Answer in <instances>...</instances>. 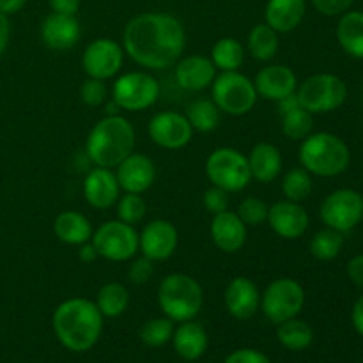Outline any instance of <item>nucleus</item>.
<instances>
[{"label": "nucleus", "instance_id": "1", "mask_svg": "<svg viewBox=\"0 0 363 363\" xmlns=\"http://www.w3.org/2000/svg\"><path fill=\"white\" fill-rule=\"evenodd\" d=\"M124 52L142 67L165 69L181 59L186 46L184 27L169 13H142L123 32Z\"/></svg>", "mask_w": 363, "mask_h": 363}, {"label": "nucleus", "instance_id": "2", "mask_svg": "<svg viewBox=\"0 0 363 363\" xmlns=\"http://www.w3.org/2000/svg\"><path fill=\"white\" fill-rule=\"evenodd\" d=\"M53 332L66 350L85 353L98 344L103 315L98 305L87 298H69L53 312Z\"/></svg>", "mask_w": 363, "mask_h": 363}, {"label": "nucleus", "instance_id": "3", "mask_svg": "<svg viewBox=\"0 0 363 363\" xmlns=\"http://www.w3.org/2000/svg\"><path fill=\"white\" fill-rule=\"evenodd\" d=\"M135 130L123 116H106L94 124L85 142V152L96 167L113 169L135 151Z\"/></svg>", "mask_w": 363, "mask_h": 363}, {"label": "nucleus", "instance_id": "4", "mask_svg": "<svg viewBox=\"0 0 363 363\" xmlns=\"http://www.w3.org/2000/svg\"><path fill=\"white\" fill-rule=\"evenodd\" d=\"M351 152L346 142L328 131L311 133L301 140L300 163L308 174L319 177H335L346 172Z\"/></svg>", "mask_w": 363, "mask_h": 363}, {"label": "nucleus", "instance_id": "5", "mask_svg": "<svg viewBox=\"0 0 363 363\" xmlns=\"http://www.w3.org/2000/svg\"><path fill=\"white\" fill-rule=\"evenodd\" d=\"M158 305L170 321H191L204 305V291L194 277L170 273L158 286Z\"/></svg>", "mask_w": 363, "mask_h": 363}, {"label": "nucleus", "instance_id": "6", "mask_svg": "<svg viewBox=\"0 0 363 363\" xmlns=\"http://www.w3.org/2000/svg\"><path fill=\"white\" fill-rule=\"evenodd\" d=\"M211 96L220 112L229 116H247L257 103L255 85L240 71H223L211 84Z\"/></svg>", "mask_w": 363, "mask_h": 363}, {"label": "nucleus", "instance_id": "7", "mask_svg": "<svg viewBox=\"0 0 363 363\" xmlns=\"http://www.w3.org/2000/svg\"><path fill=\"white\" fill-rule=\"evenodd\" d=\"M206 176L213 186L227 194L243 191L250 184L252 174L247 156L234 147H218L206 160Z\"/></svg>", "mask_w": 363, "mask_h": 363}, {"label": "nucleus", "instance_id": "8", "mask_svg": "<svg viewBox=\"0 0 363 363\" xmlns=\"http://www.w3.org/2000/svg\"><path fill=\"white\" fill-rule=\"evenodd\" d=\"M300 105L311 113H328L340 108L347 99V85L332 73H318L308 77L296 89Z\"/></svg>", "mask_w": 363, "mask_h": 363}, {"label": "nucleus", "instance_id": "9", "mask_svg": "<svg viewBox=\"0 0 363 363\" xmlns=\"http://www.w3.org/2000/svg\"><path fill=\"white\" fill-rule=\"evenodd\" d=\"M305 305V289L294 279H277L261 293V311L273 325L298 318Z\"/></svg>", "mask_w": 363, "mask_h": 363}, {"label": "nucleus", "instance_id": "10", "mask_svg": "<svg viewBox=\"0 0 363 363\" xmlns=\"http://www.w3.org/2000/svg\"><path fill=\"white\" fill-rule=\"evenodd\" d=\"M160 84L145 71H130L113 82L112 99L126 112H142L158 101Z\"/></svg>", "mask_w": 363, "mask_h": 363}, {"label": "nucleus", "instance_id": "11", "mask_svg": "<svg viewBox=\"0 0 363 363\" xmlns=\"http://www.w3.org/2000/svg\"><path fill=\"white\" fill-rule=\"evenodd\" d=\"M92 245L99 257L112 262L130 261L138 252V233L133 225L121 220H110L101 223L92 233Z\"/></svg>", "mask_w": 363, "mask_h": 363}, {"label": "nucleus", "instance_id": "12", "mask_svg": "<svg viewBox=\"0 0 363 363\" xmlns=\"http://www.w3.org/2000/svg\"><path fill=\"white\" fill-rule=\"evenodd\" d=\"M319 218L330 229L350 233L363 218V197L357 190L340 188L332 191L319 208Z\"/></svg>", "mask_w": 363, "mask_h": 363}, {"label": "nucleus", "instance_id": "13", "mask_svg": "<svg viewBox=\"0 0 363 363\" xmlns=\"http://www.w3.org/2000/svg\"><path fill=\"white\" fill-rule=\"evenodd\" d=\"M124 62V48L108 38L94 39L82 53V67L89 78L110 80L121 71Z\"/></svg>", "mask_w": 363, "mask_h": 363}, {"label": "nucleus", "instance_id": "14", "mask_svg": "<svg viewBox=\"0 0 363 363\" xmlns=\"http://www.w3.org/2000/svg\"><path fill=\"white\" fill-rule=\"evenodd\" d=\"M147 133L158 147L177 151L190 144L194 138V128L188 123L186 116L167 110V112L155 113L149 119Z\"/></svg>", "mask_w": 363, "mask_h": 363}, {"label": "nucleus", "instance_id": "15", "mask_svg": "<svg viewBox=\"0 0 363 363\" xmlns=\"http://www.w3.org/2000/svg\"><path fill=\"white\" fill-rule=\"evenodd\" d=\"M179 234L176 225L169 220H152L138 234V250L152 262L167 261L176 252Z\"/></svg>", "mask_w": 363, "mask_h": 363}, {"label": "nucleus", "instance_id": "16", "mask_svg": "<svg viewBox=\"0 0 363 363\" xmlns=\"http://www.w3.org/2000/svg\"><path fill=\"white\" fill-rule=\"evenodd\" d=\"M273 233L282 240H298L303 236L308 229V213L300 202H291V201H280L269 208L268 220Z\"/></svg>", "mask_w": 363, "mask_h": 363}, {"label": "nucleus", "instance_id": "17", "mask_svg": "<svg viewBox=\"0 0 363 363\" xmlns=\"http://www.w3.org/2000/svg\"><path fill=\"white\" fill-rule=\"evenodd\" d=\"M117 181L124 194H144L156 179V167L149 156L131 152L117 165Z\"/></svg>", "mask_w": 363, "mask_h": 363}, {"label": "nucleus", "instance_id": "18", "mask_svg": "<svg viewBox=\"0 0 363 363\" xmlns=\"http://www.w3.org/2000/svg\"><path fill=\"white\" fill-rule=\"evenodd\" d=\"M223 301L233 318L247 321L254 318L261 308V293L248 277H234L227 284Z\"/></svg>", "mask_w": 363, "mask_h": 363}, {"label": "nucleus", "instance_id": "19", "mask_svg": "<svg viewBox=\"0 0 363 363\" xmlns=\"http://www.w3.org/2000/svg\"><path fill=\"white\" fill-rule=\"evenodd\" d=\"M84 197L96 209H108L119 201L121 186L116 172L105 167H94L84 179Z\"/></svg>", "mask_w": 363, "mask_h": 363}, {"label": "nucleus", "instance_id": "20", "mask_svg": "<svg viewBox=\"0 0 363 363\" xmlns=\"http://www.w3.org/2000/svg\"><path fill=\"white\" fill-rule=\"evenodd\" d=\"M254 85L259 98L277 103L279 99L296 92L298 78L291 67L284 66V64H272L259 71Z\"/></svg>", "mask_w": 363, "mask_h": 363}, {"label": "nucleus", "instance_id": "21", "mask_svg": "<svg viewBox=\"0 0 363 363\" xmlns=\"http://www.w3.org/2000/svg\"><path fill=\"white\" fill-rule=\"evenodd\" d=\"M209 233L215 247L225 254H236L247 243V225L238 216V213L229 209L213 215Z\"/></svg>", "mask_w": 363, "mask_h": 363}, {"label": "nucleus", "instance_id": "22", "mask_svg": "<svg viewBox=\"0 0 363 363\" xmlns=\"http://www.w3.org/2000/svg\"><path fill=\"white\" fill-rule=\"evenodd\" d=\"M174 77L177 85L184 91L199 92L211 87L213 80L216 77V67L211 59L206 55H188L177 60Z\"/></svg>", "mask_w": 363, "mask_h": 363}, {"label": "nucleus", "instance_id": "23", "mask_svg": "<svg viewBox=\"0 0 363 363\" xmlns=\"http://www.w3.org/2000/svg\"><path fill=\"white\" fill-rule=\"evenodd\" d=\"M82 27L77 16L50 13L41 23V39L50 50H69L80 41Z\"/></svg>", "mask_w": 363, "mask_h": 363}, {"label": "nucleus", "instance_id": "24", "mask_svg": "<svg viewBox=\"0 0 363 363\" xmlns=\"http://www.w3.org/2000/svg\"><path fill=\"white\" fill-rule=\"evenodd\" d=\"M172 344L176 353L183 360L195 362L208 350L209 337L204 326L191 319V321H184L177 328H174Z\"/></svg>", "mask_w": 363, "mask_h": 363}, {"label": "nucleus", "instance_id": "25", "mask_svg": "<svg viewBox=\"0 0 363 363\" xmlns=\"http://www.w3.org/2000/svg\"><path fill=\"white\" fill-rule=\"evenodd\" d=\"M252 179L262 184L273 183L282 172V155L277 145L269 142H259L247 156Z\"/></svg>", "mask_w": 363, "mask_h": 363}, {"label": "nucleus", "instance_id": "26", "mask_svg": "<svg viewBox=\"0 0 363 363\" xmlns=\"http://www.w3.org/2000/svg\"><path fill=\"white\" fill-rule=\"evenodd\" d=\"M307 13L305 0H268L266 4V23L279 34L293 32L303 21Z\"/></svg>", "mask_w": 363, "mask_h": 363}, {"label": "nucleus", "instance_id": "27", "mask_svg": "<svg viewBox=\"0 0 363 363\" xmlns=\"http://www.w3.org/2000/svg\"><path fill=\"white\" fill-rule=\"evenodd\" d=\"M53 233H55L57 240L62 243L80 247V245L91 241L94 229L87 216L82 213L62 211L57 215L55 222H53Z\"/></svg>", "mask_w": 363, "mask_h": 363}, {"label": "nucleus", "instance_id": "28", "mask_svg": "<svg viewBox=\"0 0 363 363\" xmlns=\"http://www.w3.org/2000/svg\"><path fill=\"white\" fill-rule=\"evenodd\" d=\"M337 41L353 59H363V11H346L337 25Z\"/></svg>", "mask_w": 363, "mask_h": 363}, {"label": "nucleus", "instance_id": "29", "mask_svg": "<svg viewBox=\"0 0 363 363\" xmlns=\"http://www.w3.org/2000/svg\"><path fill=\"white\" fill-rule=\"evenodd\" d=\"M247 48L254 59L261 60V62H268L279 53V32L273 30L268 23L255 25L250 34H248Z\"/></svg>", "mask_w": 363, "mask_h": 363}, {"label": "nucleus", "instance_id": "30", "mask_svg": "<svg viewBox=\"0 0 363 363\" xmlns=\"http://www.w3.org/2000/svg\"><path fill=\"white\" fill-rule=\"evenodd\" d=\"M94 303L98 305L103 318H119L126 312L128 303H130V293L121 282H106L99 289Z\"/></svg>", "mask_w": 363, "mask_h": 363}, {"label": "nucleus", "instance_id": "31", "mask_svg": "<svg viewBox=\"0 0 363 363\" xmlns=\"http://www.w3.org/2000/svg\"><path fill=\"white\" fill-rule=\"evenodd\" d=\"M277 339L282 344L284 347L291 351H303L314 340V332H312L311 325L301 319L293 318L287 319V321L277 325Z\"/></svg>", "mask_w": 363, "mask_h": 363}, {"label": "nucleus", "instance_id": "32", "mask_svg": "<svg viewBox=\"0 0 363 363\" xmlns=\"http://www.w3.org/2000/svg\"><path fill=\"white\" fill-rule=\"evenodd\" d=\"M186 119L194 128V131L211 133L220 126L222 112L213 99H195L186 108Z\"/></svg>", "mask_w": 363, "mask_h": 363}, {"label": "nucleus", "instance_id": "33", "mask_svg": "<svg viewBox=\"0 0 363 363\" xmlns=\"http://www.w3.org/2000/svg\"><path fill=\"white\" fill-rule=\"evenodd\" d=\"M245 60V48L238 39L222 38L213 45L211 62L216 69L223 71H240Z\"/></svg>", "mask_w": 363, "mask_h": 363}, {"label": "nucleus", "instance_id": "34", "mask_svg": "<svg viewBox=\"0 0 363 363\" xmlns=\"http://www.w3.org/2000/svg\"><path fill=\"white\" fill-rule=\"evenodd\" d=\"M342 247L344 234L330 227L315 233L311 240V254L318 261H333L342 252Z\"/></svg>", "mask_w": 363, "mask_h": 363}, {"label": "nucleus", "instance_id": "35", "mask_svg": "<svg viewBox=\"0 0 363 363\" xmlns=\"http://www.w3.org/2000/svg\"><path fill=\"white\" fill-rule=\"evenodd\" d=\"M312 174H308L303 167L291 169L282 179V191L287 201L291 202H303L311 197L312 194Z\"/></svg>", "mask_w": 363, "mask_h": 363}, {"label": "nucleus", "instance_id": "36", "mask_svg": "<svg viewBox=\"0 0 363 363\" xmlns=\"http://www.w3.org/2000/svg\"><path fill=\"white\" fill-rule=\"evenodd\" d=\"M280 117H282L284 135L291 140H303L312 133L314 119H312V113L307 112L303 106H296V108L282 113Z\"/></svg>", "mask_w": 363, "mask_h": 363}, {"label": "nucleus", "instance_id": "37", "mask_svg": "<svg viewBox=\"0 0 363 363\" xmlns=\"http://www.w3.org/2000/svg\"><path fill=\"white\" fill-rule=\"evenodd\" d=\"M174 335V321L169 318H155L144 323L140 328V340L147 347H162Z\"/></svg>", "mask_w": 363, "mask_h": 363}, {"label": "nucleus", "instance_id": "38", "mask_svg": "<svg viewBox=\"0 0 363 363\" xmlns=\"http://www.w3.org/2000/svg\"><path fill=\"white\" fill-rule=\"evenodd\" d=\"M145 213H147V204L140 194H124L117 201V220L121 222L135 225L145 218Z\"/></svg>", "mask_w": 363, "mask_h": 363}, {"label": "nucleus", "instance_id": "39", "mask_svg": "<svg viewBox=\"0 0 363 363\" xmlns=\"http://www.w3.org/2000/svg\"><path fill=\"white\" fill-rule=\"evenodd\" d=\"M268 211L269 206L262 199L247 197L241 201L240 208H238V216L243 220L247 227H259L268 220Z\"/></svg>", "mask_w": 363, "mask_h": 363}, {"label": "nucleus", "instance_id": "40", "mask_svg": "<svg viewBox=\"0 0 363 363\" xmlns=\"http://www.w3.org/2000/svg\"><path fill=\"white\" fill-rule=\"evenodd\" d=\"M108 98V85L105 80L98 78H87L80 87V99L87 106H99Z\"/></svg>", "mask_w": 363, "mask_h": 363}, {"label": "nucleus", "instance_id": "41", "mask_svg": "<svg viewBox=\"0 0 363 363\" xmlns=\"http://www.w3.org/2000/svg\"><path fill=\"white\" fill-rule=\"evenodd\" d=\"M152 275H155V262L145 257V255L135 259L130 264V269H128V279L135 286H144L151 280Z\"/></svg>", "mask_w": 363, "mask_h": 363}, {"label": "nucleus", "instance_id": "42", "mask_svg": "<svg viewBox=\"0 0 363 363\" xmlns=\"http://www.w3.org/2000/svg\"><path fill=\"white\" fill-rule=\"evenodd\" d=\"M202 204H204L206 211L211 215H218V213L229 209V194L218 186H211L204 191L202 197Z\"/></svg>", "mask_w": 363, "mask_h": 363}, {"label": "nucleus", "instance_id": "43", "mask_svg": "<svg viewBox=\"0 0 363 363\" xmlns=\"http://www.w3.org/2000/svg\"><path fill=\"white\" fill-rule=\"evenodd\" d=\"M312 6L325 16H339L350 11L354 0H311Z\"/></svg>", "mask_w": 363, "mask_h": 363}, {"label": "nucleus", "instance_id": "44", "mask_svg": "<svg viewBox=\"0 0 363 363\" xmlns=\"http://www.w3.org/2000/svg\"><path fill=\"white\" fill-rule=\"evenodd\" d=\"M223 363H272V362H269V358L266 357L264 353H261V351L245 347V350L233 351Z\"/></svg>", "mask_w": 363, "mask_h": 363}, {"label": "nucleus", "instance_id": "45", "mask_svg": "<svg viewBox=\"0 0 363 363\" xmlns=\"http://www.w3.org/2000/svg\"><path fill=\"white\" fill-rule=\"evenodd\" d=\"M347 277L354 286L363 289V254L354 255L350 262H347Z\"/></svg>", "mask_w": 363, "mask_h": 363}, {"label": "nucleus", "instance_id": "46", "mask_svg": "<svg viewBox=\"0 0 363 363\" xmlns=\"http://www.w3.org/2000/svg\"><path fill=\"white\" fill-rule=\"evenodd\" d=\"M52 13L69 14V16H77L78 9H80V0H48Z\"/></svg>", "mask_w": 363, "mask_h": 363}, {"label": "nucleus", "instance_id": "47", "mask_svg": "<svg viewBox=\"0 0 363 363\" xmlns=\"http://www.w3.org/2000/svg\"><path fill=\"white\" fill-rule=\"evenodd\" d=\"M9 35H11V27L9 20H7V14H4L0 11V57L6 52L7 45H9Z\"/></svg>", "mask_w": 363, "mask_h": 363}, {"label": "nucleus", "instance_id": "48", "mask_svg": "<svg viewBox=\"0 0 363 363\" xmlns=\"http://www.w3.org/2000/svg\"><path fill=\"white\" fill-rule=\"evenodd\" d=\"M80 250H78V259H80L82 262H85V264H91V262H94L96 259L99 257L98 255V250H96V247L92 245V241H87V243L80 245Z\"/></svg>", "mask_w": 363, "mask_h": 363}, {"label": "nucleus", "instance_id": "49", "mask_svg": "<svg viewBox=\"0 0 363 363\" xmlns=\"http://www.w3.org/2000/svg\"><path fill=\"white\" fill-rule=\"evenodd\" d=\"M351 321H353L354 330L363 337V294L357 300L353 307V314H351Z\"/></svg>", "mask_w": 363, "mask_h": 363}, {"label": "nucleus", "instance_id": "50", "mask_svg": "<svg viewBox=\"0 0 363 363\" xmlns=\"http://www.w3.org/2000/svg\"><path fill=\"white\" fill-rule=\"evenodd\" d=\"M27 4V0H0V11L4 14H14L21 11Z\"/></svg>", "mask_w": 363, "mask_h": 363}, {"label": "nucleus", "instance_id": "51", "mask_svg": "<svg viewBox=\"0 0 363 363\" xmlns=\"http://www.w3.org/2000/svg\"><path fill=\"white\" fill-rule=\"evenodd\" d=\"M105 110H106V116H119V105H117L116 101H113L112 99V103H108V105L105 106Z\"/></svg>", "mask_w": 363, "mask_h": 363}]
</instances>
